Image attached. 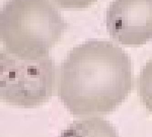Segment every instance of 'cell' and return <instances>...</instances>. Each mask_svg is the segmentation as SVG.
I'll return each mask as SVG.
<instances>
[{"instance_id": "6da1fadb", "label": "cell", "mask_w": 152, "mask_h": 137, "mask_svg": "<svg viewBox=\"0 0 152 137\" xmlns=\"http://www.w3.org/2000/svg\"><path fill=\"white\" fill-rule=\"evenodd\" d=\"M130 58L112 42L91 40L74 48L60 66L58 96L70 114L113 111L131 91Z\"/></svg>"}, {"instance_id": "7a4b0ae2", "label": "cell", "mask_w": 152, "mask_h": 137, "mask_svg": "<svg viewBox=\"0 0 152 137\" xmlns=\"http://www.w3.org/2000/svg\"><path fill=\"white\" fill-rule=\"evenodd\" d=\"M67 26L48 0H7L0 13L1 40L16 56L48 55Z\"/></svg>"}, {"instance_id": "3957f363", "label": "cell", "mask_w": 152, "mask_h": 137, "mask_svg": "<svg viewBox=\"0 0 152 137\" xmlns=\"http://www.w3.org/2000/svg\"><path fill=\"white\" fill-rule=\"evenodd\" d=\"M55 82V65L48 55L21 57L0 53L1 102L25 108L40 106L51 98Z\"/></svg>"}, {"instance_id": "277c9868", "label": "cell", "mask_w": 152, "mask_h": 137, "mask_svg": "<svg viewBox=\"0 0 152 137\" xmlns=\"http://www.w3.org/2000/svg\"><path fill=\"white\" fill-rule=\"evenodd\" d=\"M107 30L121 45H144L152 39V0H113L106 14Z\"/></svg>"}, {"instance_id": "5b68a950", "label": "cell", "mask_w": 152, "mask_h": 137, "mask_svg": "<svg viewBox=\"0 0 152 137\" xmlns=\"http://www.w3.org/2000/svg\"><path fill=\"white\" fill-rule=\"evenodd\" d=\"M138 89L142 103L152 113V59L141 71L138 80Z\"/></svg>"}, {"instance_id": "8992f818", "label": "cell", "mask_w": 152, "mask_h": 137, "mask_svg": "<svg viewBox=\"0 0 152 137\" xmlns=\"http://www.w3.org/2000/svg\"><path fill=\"white\" fill-rule=\"evenodd\" d=\"M62 8H84L96 2L97 0H53Z\"/></svg>"}]
</instances>
